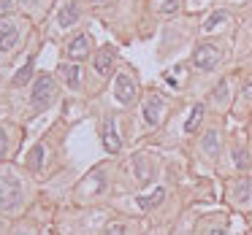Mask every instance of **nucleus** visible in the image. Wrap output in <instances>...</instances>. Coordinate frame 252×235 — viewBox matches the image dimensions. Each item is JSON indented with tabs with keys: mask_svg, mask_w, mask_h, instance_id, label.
<instances>
[{
	"mask_svg": "<svg viewBox=\"0 0 252 235\" xmlns=\"http://www.w3.org/2000/svg\"><path fill=\"white\" fill-rule=\"evenodd\" d=\"M144 122H147V127H158L160 122H163V114H165V100L160 98V95H149L147 100H144Z\"/></svg>",
	"mask_w": 252,
	"mask_h": 235,
	"instance_id": "obj_5",
	"label": "nucleus"
},
{
	"mask_svg": "<svg viewBox=\"0 0 252 235\" xmlns=\"http://www.w3.org/2000/svg\"><path fill=\"white\" fill-rule=\"evenodd\" d=\"M103 146L109 154H117L122 149V141H120V132H117V119L114 116H109V119L103 122Z\"/></svg>",
	"mask_w": 252,
	"mask_h": 235,
	"instance_id": "obj_6",
	"label": "nucleus"
},
{
	"mask_svg": "<svg viewBox=\"0 0 252 235\" xmlns=\"http://www.w3.org/2000/svg\"><path fill=\"white\" fill-rule=\"evenodd\" d=\"M95 3H109V0H95Z\"/></svg>",
	"mask_w": 252,
	"mask_h": 235,
	"instance_id": "obj_28",
	"label": "nucleus"
},
{
	"mask_svg": "<svg viewBox=\"0 0 252 235\" xmlns=\"http://www.w3.org/2000/svg\"><path fill=\"white\" fill-rule=\"evenodd\" d=\"M33 108H38V111H44V108H49L52 103H55V98H57V84H55V78L52 76H38L35 78V84H33Z\"/></svg>",
	"mask_w": 252,
	"mask_h": 235,
	"instance_id": "obj_2",
	"label": "nucleus"
},
{
	"mask_svg": "<svg viewBox=\"0 0 252 235\" xmlns=\"http://www.w3.org/2000/svg\"><path fill=\"white\" fill-rule=\"evenodd\" d=\"M250 189H252L250 179H241L239 184H236V189H233V197L239 203H247V200H250Z\"/></svg>",
	"mask_w": 252,
	"mask_h": 235,
	"instance_id": "obj_18",
	"label": "nucleus"
},
{
	"mask_svg": "<svg viewBox=\"0 0 252 235\" xmlns=\"http://www.w3.org/2000/svg\"><path fill=\"white\" fill-rule=\"evenodd\" d=\"M22 203V181L14 173H0V208L14 211Z\"/></svg>",
	"mask_w": 252,
	"mask_h": 235,
	"instance_id": "obj_1",
	"label": "nucleus"
},
{
	"mask_svg": "<svg viewBox=\"0 0 252 235\" xmlns=\"http://www.w3.org/2000/svg\"><path fill=\"white\" fill-rule=\"evenodd\" d=\"M203 114H206V105H203V103L192 105L190 116H187V122H185V132H195V130H198V125L203 122Z\"/></svg>",
	"mask_w": 252,
	"mask_h": 235,
	"instance_id": "obj_14",
	"label": "nucleus"
},
{
	"mask_svg": "<svg viewBox=\"0 0 252 235\" xmlns=\"http://www.w3.org/2000/svg\"><path fill=\"white\" fill-rule=\"evenodd\" d=\"M114 57H117L114 46H103V49L95 54V71H98L100 76H109L111 68H114Z\"/></svg>",
	"mask_w": 252,
	"mask_h": 235,
	"instance_id": "obj_10",
	"label": "nucleus"
},
{
	"mask_svg": "<svg viewBox=\"0 0 252 235\" xmlns=\"http://www.w3.org/2000/svg\"><path fill=\"white\" fill-rule=\"evenodd\" d=\"M11 3H14V0H0V14H8V11H11Z\"/></svg>",
	"mask_w": 252,
	"mask_h": 235,
	"instance_id": "obj_24",
	"label": "nucleus"
},
{
	"mask_svg": "<svg viewBox=\"0 0 252 235\" xmlns=\"http://www.w3.org/2000/svg\"><path fill=\"white\" fill-rule=\"evenodd\" d=\"M163 197H165V189H163V186H158V189H155L152 195L136 197V206L141 208V211H149V208H158L160 203H163Z\"/></svg>",
	"mask_w": 252,
	"mask_h": 235,
	"instance_id": "obj_12",
	"label": "nucleus"
},
{
	"mask_svg": "<svg viewBox=\"0 0 252 235\" xmlns=\"http://www.w3.org/2000/svg\"><path fill=\"white\" fill-rule=\"evenodd\" d=\"M241 95H244V98H252V81H247L244 87H241Z\"/></svg>",
	"mask_w": 252,
	"mask_h": 235,
	"instance_id": "obj_25",
	"label": "nucleus"
},
{
	"mask_svg": "<svg viewBox=\"0 0 252 235\" xmlns=\"http://www.w3.org/2000/svg\"><path fill=\"white\" fill-rule=\"evenodd\" d=\"M212 100H214L217 105H225V103H228V81H225V78L217 84V87H214V92H212Z\"/></svg>",
	"mask_w": 252,
	"mask_h": 235,
	"instance_id": "obj_20",
	"label": "nucleus"
},
{
	"mask_svg": "<svg viewBox=\"0 0 252 235\" xmlns=\"http://www.w3.org/2000/svg\"><path fill=\"white\" fill-rule=\"evenodd\" d=\"M114 98H117L120 105H133L136 103L138 87H136V81H133L127 73H117V78H114Z\"/></svg>",
	"mask_w": 252,
	"mask_h": 235,
	"instance_id": "obj_4",
	"label": "nucleus"
},
{
	"mask_svg": "<svg viewBox=\"0 0 252 235\" xmlns=\"http://www.w3.org/2000/svg\"><path fill=\"white\" fill-rule=\"evenodd\" d=\"M30 73H33V57H30V60L25 62V65L19 68L17 73H14V78H11V81H14V87H25V84L30 81Z\"/></svg>",
	"mask_w": 252,
	"mask_h": 235,
	"instance_id": "obj_17",
	"label": "nucleus"
},
{
	"mask_svg": "<svg viewBox=\"0 0 252 235\" xmlns=\"http://www.w3.org/2000/svg\"><path fill=\"white\" fill-rule=\"evenodd\" d=\"M179 11V0H163L160 3V14H174Z\"/></svg>",
	"mask_w": 252,
	"mask_h": 235,
	"instance_id": "obj_22",
	"label": "nucleus"
},
{
	"mask_svg": "<svg viewBox=\"0 0 252 235\" xmlns=\"http://www.w3.org/2000/svg\"><path fill=\"white\" fill-rule=\"evenodd\" d=\"M206 235H225V227H220V224H217V227H209Z\"/></svg>",
	"mask_w": 252,
	"mask_h": 235,
	"instance_id": "obj_26",
	"label": "nucleus"
},
{
	"mask_svg": "<svg viewBox=\"0 0 252 235\" xmlns=\"http://www.w3.org/2000/svg\"><path fill=\"white\" fill-rule=\"evenodd\" d=\"M28 168L33 170V173H38V170L44 168V146H41V143L28 152Z\"/></svg>",
	"mask_w": 252,
	"mask_h": 235,
	"instance_id": "obj_16",
	"label": "nucleus"
},
{
	"mask_svg": "<svg viewBox=\"0 0 252 235\" xmlns=\"http://www.w3.org/2000/svg\"><path fill=\"white\" fill-rule=\"evenodd\" d=\"M133 173H136V179L141 181V184H149V181L155 179V162L147 154H136V157H133Z\"/></svg>",
	"mask_w": 252,
	"mask_h": 235,
	"instance_id": "obj_7",
	"label": "nucleus"
},
{
	"mask_svg": "<svg viewBox=\"0 0 252 235\" xmlns=\"http://www.w3.org/2000/svg\"><path fill=\"white\" fill-rule=\"evenodd\" d=\"M60 76H63V81H65V87H71V89L82 87V73H79L76 62H63V65H60Z\"/></svg>",
	"mask_w": 252,
	"mask_h": 235,
	"instance_id": "obj_11",
	"label": "nucleus"
},
{
	"mask_svg": "<svg viewBox=\"0 0 252 235\" xmlns=\"http://www.w3.org/2000/svg\"><path fill=\"white\" fill-rule=\"evenodd\" d=\"M17 235H30V233H17Z\"/></svg>",
	"mask_w": 252,
	"mask_h": 235,
	"instance_id": "obj_29",
	"label": "nucleus"
},
{
	"mask_svg": "<svg viewBox=\"0 0 252 235\" xmlns=\"http://www.w3.org/2000/svg\"><path fill=\"white\" fill-rule=\"evenodd\" d=\"M201 146H203V152H206L209 157H217V154H220V146H222V143H220V132H217V130H206V132H203Z\"/></svg>",
	"mask_w": 252,
	"mask_h": 235,
	"instance_id": "obj_13",
	"label": "nucleus"
},
{
	"mask_svg": "<svg viewBox=\"0 0 252 235\" xmlns=\"http://www.w3.org/2000/svg\"><path fill=\"white\" fill-rule=\"evenodd\" d=\"M87 54H90V38L82 33L68 44V57H71V62H82L87 60Z\"/></svg>",
	"mask_w": 252,
	"mask_h": 235,
	"instance_id": "obj_9",
	"label": "nucleus"
},
{
	"mask_svg": "<svg viewBox=\"0 0 252 235\" xmlns=\"http://www.w3.org/2000/svg\"><path fill=\"white\" fill-rule=\"evenodd\" d=\"M220 57H222L220 46H214V44H198L195 52H192V65H195L198 71H212V68H217Z\"/></svg>",
	"mask_w": 252,
	"mask_h": 235,
	"instance_id": "obj_3",
	"label": "nucleus"
},
{
	"mask_svg": "<svg viewBox=\"0 0 252 235\" xmlns=\"http://www.w3.org/2000/svg\"><path fill=\"white\" fill-rule=\"evenodd\" d=\"M19 41V27L14 22H3L0 25V52L6 54V52H11L14 46H17Z\"/></svg>",
	"mask_w": 252,
	"mask_h": 235,
	"instance_id": "obj_8",
	"label": "nucleus"
},
{
	"mask_svg": "<svg viewBox=\"0 0 252 235\" xmlns=\"http://www.w3.org/2000/svg\"><path fill=\"white\" fill-rule=\"evenodd\" d=\"M57 22L63 25V27H71V25L79 22V8L73 6V3H68V6L60 8V17H57Z\"/></svg>",
	"mask_w": 252,
	"mask_h": 235,
	"instance_id": "obj_15",
	"label": "nucleus"
},
{
	"mask_svg": "<svg viewBox=\"0 0 252 235\" xmlns=\"http://www.w3.org/2000/svg\"><path fill=\"white\" fill-rule=\"evenodd\" d=\"M103 235H125V227L122 224H111L109 230H103Z\"/></svg>",
	"mask_w": 252,
	"mask_h": 235,
	"instance_id": "obj_23",
	"label": "nucleus"
},
{
	"mask_svg": "<svg viewBox=\"0 0 252 235\" xmlns=\"http://www.w3.org/2000/svg\"><path fill=\"white\" fill-rule=\"evenodd\" d=\"M225 19H228V14H225V11H214L212 17H209L206 22H203V27H201V30H203V33H212V30L217 27V25H222Z\"/></svg>",
	"mask_w": 252,
	"mask_h": 235,
	"instance_id": "obj_19",
	"label": "nucleus"
},
{
	"mask_svg": "<svg viewBox=\"0 0 252 235\" xmlns=\"http://www.w3.org/2000/svg\"><path fill=\"white\" fill-rule=\"evenodd\" d=\"M3 152H6V132L0 130V154H3Z\"/></svg>",
	"mask_w": 252,
	"mask_h": 235,
	"instance_id": "obj_27",
	"label": "nucleus"
},
{
	"mask_svg": "<svg viewBox=\"0 0 252 235\" xmlns=\"http://www.w3.org/2000/svg\"><path fill=\"white\" fill-rule=\"evenodd\" d=\"M233 165L239 170H244L247 165H250V154H247L244 146H233Z\"/></svg>",
	"mask_w": 252,
	"mask_h": 235,
	"instance_id": "obj_21",
	"label": "nucleus"
}]
</instances>
